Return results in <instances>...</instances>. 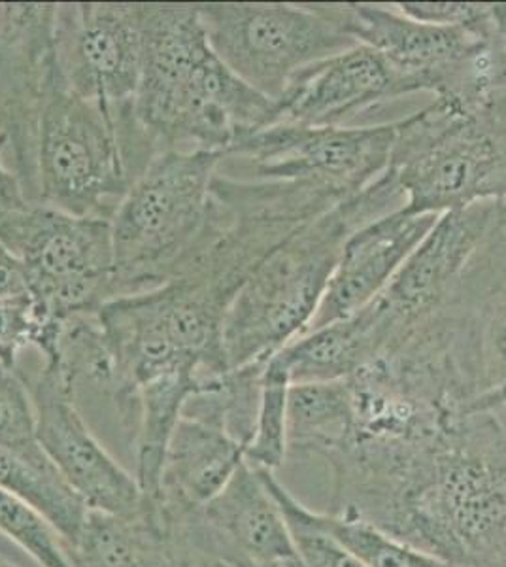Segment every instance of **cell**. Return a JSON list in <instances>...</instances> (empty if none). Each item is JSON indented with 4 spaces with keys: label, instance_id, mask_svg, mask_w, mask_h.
I'll list each match as a JSON object with an SVG mask.
<instances>
[{
    "label": "cell",
    "instance_id": "5b68a950",
    "mask_svg": "<svg viewBox=\"0 0 506 567\" xmlns=\"http://www.w3.org/2000/svg\"><path fill=\"white\" fill-rule=\"evenodd\" d=\"M390 173L411 214L443 216L506 199V104L471 112L435 99L397 120Z\"/></svg>",
    "mask_w": 506,
    "mask_h": 567
},
{
    "label": "cell",
    "instance_id": "6da1fadb",
    "mask_svg": "<svg viewBox=\"0 0 506 567\" xmlns=\"http://www.w3.org/2000/svg\"><path fill=\"white\" fill-rule=\"evenodd\" d=\"M369 524L457 566L506 567V432L497 414H463L417 445Z\"/></svg>",
    "mask_w": 506,
    "mask_h": 567
},
{
    "label": "cell",
    "instance_id": "5bb4252c",
    "mask_svg": "<svg viewBox=\"0 0 506 567\" xmlns=\"http://www.w3.org/2000/svg\"><path fill=\"white\" fill-rule=\"evenodd\" d=\"M53 21L55 4H0V135L12 146L27 199L37 114L58 69Z\"/></svg>",
    "mask_w": 506,
    "mask_h": 567
},
{
    "label": "cell",
    "instance_id": "2e32d148",
    "mask_svg": "<svg viewBox=\"0 0 506 567\" xmlns=\"http://www.w3.org/2000/svg\"><path fill=\"white\" fill-rule=\"evenodd\" d=\"M403 95V82L385 59L358 44L302 71L278 101V122L342 127L361 112Z\"/></svg>",
    "mask_w": 506,
    "mask_h": 567
},
{
    "label": "cell",
    "instance_id": "d6986e66",
    "mask_svg": "<svg viewBox=\"0 0 506 567\" xmlns=\"http://www.w3.org/2000/svg\"><path fill=\"white\" fill-rule=\"evenodd\" d=\"M382 354L379 329L369 310L326 328L308 331L272 360L288 373L291 384L347 381Z\"/></svg>",
    "mask_w": 506,
    "mask_h": 567
},
{
    "label": "cell",
    "instance_id": "7402d4cb",
    "mask_svg": "<svg viewBox=\"0 0 506 567\" xmlns=\"http://www.w3.org/2000/svg\"><path fill=\"white\" fill-rule=\"evenodd\" d=\"M256 471L282 513L297 560L301 561L302 567H365V564L321 523L318 511H312L299 502L276 478L272 471Z\"/></svg>",
    "mask_w": 506,
    "mask_h": 567
},
{
    "label": "cell",
    "instance_id": "f546056e",
    "mask_svg": "<svg viewBox=\"0 0 506 567\" xmlns=\"http://www.w3.org/2000/svg\"><path fill=\"white\" fill-rule=\"evenodd\" d=\"M29 291L27 275L20 259L0 243V297L18 296Z\"/></svg>",
    "mask_w": 506,
    "mask_h": 567
},
{
    "label": "cell",
    "instance_id": "e0dca14e",
    "mask_svg": "<svg viewBox=\"0 0 506 567\" xmlns=\"http://www.w3.org/2000/svg\"><path fill=\"white\" fill-rule=\"evenodd\" d=\"M246 446L205 420L182 416L168 443L159 491L152 503L173 528L197 515L246 462Z\"/></svg>",
    "mask_w": 506,
    "mask_h": 567
},
{
    "label": "cell",
    "instance_id": "d6a6232c",
    "mask_svg": "<svg viewBox=\"0 0 506 567\" xmlns=\"http://www.w3.org/2000/svg\"><path fill=\"white\" fill-rule=\"evenodd\" d=\"M0 567H23L20 564H16V561L10 560L7 555H2L0 553Z\"/></svg>",
    "mask_w": 506,
    "mask_h": 567
},
{
    "label": "cell",
    "instance_id": "44dd1931",
    "mask_svg": "<svg viewBox=\"0 0 506 567\" xmlns=\"http://www.w3.org/2000/svg\"><path fill=\"white\" fill-rule=\"evenodd\" d=\"M0 488L31 503L50 518L71 547L76 545L90 509L53 467H40L0 446Z\"/></svg>",
    "mask_w": 506,
    "mask_h": 567
},
{
    "label": "cell",
    "instance_id": "4dcf8cb0",
    "mask_svg": "<svg viewBox=\"0 0 506 567\" xmlns=\"http://www.w3.org/2000/svg\"><path fill=\"white\" fill-rule=\"evenodd\" d=\"M495 18L499 21L500 31L505 34L506 40V4H494Z\"/></svg>",
    "mask_w": 506,
    "mask_h": 567
},
{
    "label": "cell",
    "instance_id": "8992f818",
    "mask_svg": "<svg viewBox=\"0 0 506 567\" xmlns=\"http://www.w3.org/2000/svg\"><path fill=\"white\" fill-rule=\"evenodd\" d=\"M128 186L116 123L72 91L58 65L37 114L29 199L74 216L112 219Z\"/></svg>",
    "mask_w": 506,
    "mask_h": 567
},
{
    "label": "cell",
    "instance_id": "603a6c76",
    "mask_svg": "<svg viewBox=\"0 0 506 567\" xmlns=\"http://www.w3.org/2000/svg\"><path fill=\"white\" fill-rule=\"evenodd\" d=\"M291 382L272 358L261 379L256 425L246 445V462L256 470L275 473L288 460V393Z\"/></svg>",
    "mask_w": 506,
    "mask_h": 567
},
{
    "label": "cell",
    "instance_id": "9c48e42d",
    "mask_svg": "<svg viewBox=\"0 0 506 567\" xmlns=\"http://www.w3.org/2000/svg\"><path fill=\"white\" fill-rule=\"evenodd\" d=\"M397 122L366 127H314L276 122L233 146L248 157L257 181L304 182L342 199L365 192L388 173Z\"/></svg>",
    "mask_w": 506,
    "mask_h": 567
},
{
    "label": "cell",
    "instance_id": "30bf717a",
    "mask_svg": "<svg viewBox=\"0 0 506 567\" xmlns=\"http://www.w3.org/2000/svg\"><path fill=\"white\" fill-rule=\"evenodd\" d=\"M59 71L114 123L133 116L142 65L141 4H55Z\"/></svg>",
    "mask_w": 506,
    "mask_h": 567
},
{
    "label": "cell",
    "instance_id": "52a82bcc",
    "mask_svg": "<svg viewBox=\"0 0 506 567\" xmlns=\"http://www.w3.org/2000/svg\"><path fill=\"white\" fill-rule=\"evenodd\" d=\"M214 53L242 82L280 101L308 66L350 50L340 4H197Z\"/></svg>",
    "mask_w": 506,
    "mask_h": 567
},
{
    "label": "cell",
    "instance_id": "484cf974",
    "mask_svg": "<svg viewBox=\"0 0 506 567\" xmlns=\"http://www.w3.org/2000/svg\"><path fill=\"white\" fill-rule=\"evenodd\" d=\"M64 322H45L29 291L0 297V363L18 371V360L27 349H37L50 360L58 349Z\"/></svg>",
    "mask_w": 506,
    "mask_h": 567
},
{
    "label": "cell",
    "instance_id": "8fae6325",
    "mask_svg": "<svg viewBox=\"0 0 506 567\" xmlns=\"http://www.w3.org/2000/svg\"><path fill=\"white\" fill-rule=\"evenodd\" d=\"M25 382L34 406L37 441L63 483L93 513H138L146 502L141 484L91 433L74 403L76 388L45 363L32 381Z\"/></svg>",
    "mask_w": 506,
    "mask_h": 567
},
{
    "label": "cell",
    "instance_id": "7c38bea8",
    "mask_svg": "<svg viewBox=\"0 0 506 567\" xmlns=\"http://www.w3.org/2000/svg\"><path fill=\"white\" fill-rule=\"evenodd\" d=\"M499 200H484L438 216L382 293L369 303L384 331L382 355L397 349L417 323L452 293L494 221Z\"/></svg>",
    "mask_w": 506,
    "mask_h": 567
},
{
    "label": "cell",
    "instance_id": "4fadbf2b",
    "mask_svg": "<svg viewBox=\"0 0 506 567\" xmlns=\"http://www.w3.org/2000/svg\"><path fill=\"white\" fill-rule=\"evenodd\" d=\"M176 534L193 564L275 566L297 558L275 497L248 462Z\"/></svg>",
    "mask_w": 506,
    "mask_h": 567
},
{
    "label": "cell",
    "instance_id": "4316f807",
    "mask_svg": "<svg viewBox=\"0 0 506 567\" xmlns=\"http://www.w3.org/2000/svg\"><path fill=\"white\" fill-rule=\"evenodd\" d=\"M0 446L40 467H53L37 441V422L25 377L0 363Z\"/></svg>",
    "mask_w": 506,
    "mask_h": 567
},
{
    "label": "cell",
    "instance_id": "7a4b0ae2",
    "mask_svg": "<svg viewBox=\"0 0 506 567\" xmlns=\"http://www.w3.org/2000/svg\"><path fill=\"white\" fill-rule=\"evenodd\" d=\"M142 65L133 114L155 154L195 144L229 155L278 122L276 101L214 53L197 4H141Z\"/></svg>",
    "mask_w": 506,
    "mask_h": 567
},
{
    "label": "cell",
    "instance_id": "277c9868",
    "mask_svg": "<svg viewBox=\"0 0 506 567\" xmlns=\"http://www.w3.org/2000/svg\"><path fill=\"white\" fill-rule=\"evenodd\" d=\"M224 157L167 150L128 186L110 219L114 299L157 290L192 258L210 224L211 182Z\"/></svg>",
    "mask_w": 506,
    "mask_h": 567
},
{
    "label": "cell",
    "instance_id": "83f0119b",
    "mask_svg": "<svg viewBox=\"0 0 506 567\" xmlns=\"http://www.w3.org/2000/svg\"><path fill=\"white\" fill-rule=\"evenodd\" d=\"M395 7L411 20L436 27L481 25L492 10V4L476 2H397Z\"/></svg>",
    "mask_w": 506,
    "mask_h": 567
},
{
    "label": "cell",
    "instance_id": "1f68e13d",
    "mask_svg": "<svg viewBox=\"0 0 506 567\" xmlns=\"http://www.w3.org/2000/svg\"><path fill=\"white\" fill-rule=\"evenodd\" d=\"M495 414H497V419L500 420V424H503V427H505L506 432V403L505 405L497 406V409H492Z\"/></svg>",
    "mask_w": 506,
    "mask_h": 567
},
{
    "label": "cell",
    "instance_id": "d4e9b609",
    "mask_svg": "<svg viewBox=\"0 0 506 567\" xmlns=\"http://www.w3.org/2000/svg\"><path fill=\"white\" fill-rule=\"evenodd\" d=\"M321 523L344 543L365 567H463L430 555L411 543L358 518L320 513Z\"/></svg>",
    "mask_w": 506,
    "mask_h": 567
},
{
    "label": "cell",
    "instance_id": "cb8c5ba5",
    "mask_svg": "<svg viewBox=\"0 0 506 567\" xmlns=\"http://www.w3.org/2000/svg\"><path fill=\"white\" fill-rule=\"evenodd\" d=\"M0 534L31 556L39 567H76L72 547L31 503L0 488Z\"/></svg>",
    "mask_w": 506,
    "mask_h": 567
},
{
    "label": "cell",
    "instance_id": "3957f363",
    "mask_svg": "<svg viewBox=\"0 0 506 567\" xmlns=\"http://www.w3.org/2000/svg\"><path fill=\"white\" fill-rule=\"evenodd\" d=\"M403 207V194L388 171L365 192L340 200L276 246L227 310L224 354L229 371L267 363L304 336L348 237Z\"/></svg>",
    "mask_w": 506,
    "mask_h": 567
},
{
    "label": "cell",
    "instance_id": "ba28073f",
    "mask_svg": "<svg viewBox=\"0 0 506 567\" xmlns=\"http://www.w3.org/2000/svg\"><path fill=\"white\" fill-rule=\"evenodd\" d=\"M0 243L23 265L27 288L45 322L96 315L114 299L110 219L32 203L0 226Z\"/></svg>",
    "mask_w": 506,
    "mask_h": 567
},
{
    "label": "cell",
    "instance_id": "ac0fdd59",
    "mask_svg": "<svg viewBox=\"0 0 506 567\" xmlns=\"http://www.w3.org/2000/svg\"><path fill=\"white\" fill-rule=\"evenodd\" d=\"M72 556L76 567H193L176 529L148 502L135 515L90 511Z\"/></svg>",
    "mask_w": 506,
    "mask_h": 567
},
{
    "label": "cell",
    "instance_id": "f1b7e54d",
    "mask_svg": "<svg viewBox=\"0 0 506 567\" xmlns=\"http://www.w3.org/2000/svg\"><path fill=\"white\" fill-rule=\"evenodd\" d=\"M8 138L0 135V157L7 150ZM31 200L27 199L25 189L21 186L20 178L16 173H10L0 159V226L12 218L16 214L31 207Z\"/></svg>",
    "mask_w": 506,
    "mask_h": 567
},
{
    "label": "cell",
    "instance_id": "9a60e30c",
    "mask_svg": "<svg viewBox=\"0 0 506 567\" xmlns=\"http://www.w3.org/2000/svg\"><path fill=\"white\" fill-rule=\"evenodd\" d=\"M438 216L404 208L359 227L342 246L320 307L308 331L347 320L388 288ZM307 331V333H308Z\"/></svg>",
    "mask_w": 506,
    "mask_h": 567
},
{
    "label": "cell",
    "instance_id": "ffe728a7",
    "mask_svg": "<svg viewBox=\"0 0 506 567\" xmlns=\"http://www.w3.org/2000/svg\"><path fill=\"white\" fill-rule=\"evenodd\" d=\"M352 430L347 381L291 384L288 393L289 456H323Z\"/></svg>",
    "mask_w": 506,
    "mask_h": 567
}]
</instances>
